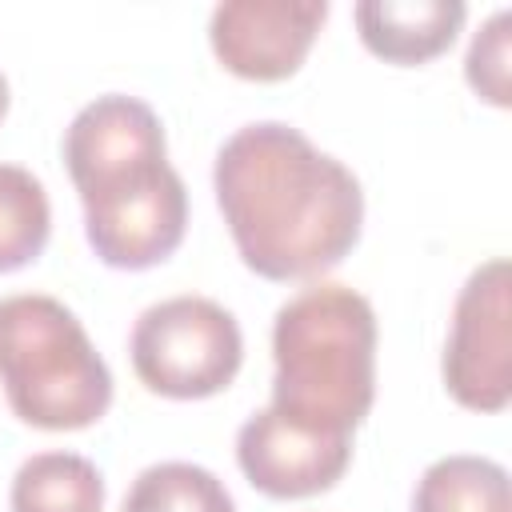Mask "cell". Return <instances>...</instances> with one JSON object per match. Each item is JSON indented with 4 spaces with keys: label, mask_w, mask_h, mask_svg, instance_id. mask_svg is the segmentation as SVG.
Masks as SVG:
<instances>
[{
    "label": "cell",
    "mask_w": 512,
    "mask_h": 512,
    "mask_svg": "<svg viewBox=\"0 0 512 512\" xmlns=\"http://www.w3.org/2000/svg\"><path fill=\"white\" fill-rule=\"evenodd\" d=\"M12 512H104V476L80 452L28 456L8 492Z\"/></svg>",
    "instance_id": "30bf717a"
},
{
    "label": "cell",
    "mask_w": 512,
    "mask_h": 512,
    "mask_svg": "<svg viewBox=\"0 0 512 512\" xmlns=\"http://www.w3.org/2000/svg\"><path fill=\"white\" fill-rule=\"evenodd\" d=\"M64 164L100 264L144 272L180 248L188 192L168 164L164 124L144 100L108 92L84 104L64 132Z\"/></svg>",
    "instance_id": "7a4b0ae2"
},
{
    "label": "cell",
    "mask_w": 512,
    "mask_h": 512,
    "mask_svg": "<svg viewBox=\"0 0 512 512\" xmlns=\"http://www.w3.org/2000/svg\"><path fill=\"white\" fill-rule=\"evenodd\" d=\"M272 408L352 436L376 400V312L348 284H312L272 324Z\"/></svg>",
    "instance_id": "3957f363"
},
{
    "label": "cell",
    "mask_w": 512,
    "mask_h": 512,
    "mask_svg": "<svg viewBox=\"0 0 512 512\" xmlns=\"http://www.w3.org/2000/svg\"><path fill=\"white\" fill-rule=\"evenodd\" d=\"M8 116V80L0 76V120Z\"/></svg>",
    "instance_id": "9a60e30c"
},
{
    "label": "cell",
    "mask_w": 512,
    "mask_h": 512,
    "mask_svg": "<svg viewBox=\"0 0 512 512\" xmlns=\"http://www.w3.org/2000/svg\"><path fill=\"white\" fill-rule=\"evenodd\" d=\"M324 20V0H228L212 8L208 44L232 76L276 84L304 64Z\"/></svg>",
    "instance_id": "52a82bcc"
},
{
    "label": "cell",
    "mask_w": 512,
    "mask_h": 512,
    "mask_svg": "<svg viewBox=\"0 0 512 512\" xmlns=\"http://www.w3.org/2000/svg\"><path fill=\"white\" fill-rule=\"evenodd\" d=\"M352 460V436L308 428L280 408L252 412L236 432V464L248 484L272 500H304L328 492Z\"/></svg>",
    "instance_id": "ba28073f"
},
{
    "label": "cell",
    "mask_w": 512,
    "mask_h": 512,
    "mask_svg": "<svg viewBox=\"0 0 512 512\" xmlns=\"http://www.w3.org/2000/svg\"><path fill=\"white\" fill-rule=\"evenodd\" d=\"M412 512H512L508 472L488 456H444L416 480Z\"/></svg>",
    "instance_id": "8fae6325"
},
{
    "label": "cell",
    "mask_w": 512,
    "mask_h": 512,
    "mask_svg": "<svg viewBox=\"0 0 512 512\" xmlns=\"http://www.w3.org/2000/svg\"><path fill=\"white\" fill-rule=\"evenodd\" d=\"M468 8L460 0H364L356 28L372 56L388 64H424L452 48Z\"/></svg>",
    "instance_id": "9c48e42d"
},
{
    "label": "cell",
    "mask_w": 512,
    "mask_h": 512,
    "mask_svg": "<svg viewBox=\"0 0 512 512\" xmlns=\"http://www.w3.org/2000/svg\"><path fill=\"white\" fill-rule=\"evenodd\" d=\"M212 188L240 260L264 280L324 276L360 240V180L292 124L236 128L216 152Z\"/></svg>",
    "instance_id": "6da1fadb"
},
{
    "label": "cell",
    "mask_w": 512,
    "mask_h": 512,
    "mask_svg": "<svg viewBox=\"0 0 512 512\" xmlns=\"http://www.w3.org/2000/svg\"><path fill=\"white\" fill-rule=\"evenodd\" d=\"M124 512H236V504L216 472L188 460H164L132 480Z\"/></svg>",
    "instance_id": "4fadbf2b"
},
{
    "label": "cell",
    "mask_w": 512,
    "mask_h": 512,
    "mask_svg": "<svg viewBox=\"0 0 512 512\" xmlns=\"http://www.w3.org/2000/svg\"><path fill=\"white\" fill-rule=\"evenodd\" d=\"M140 384L168 400L224 392L244 360V336L228 308L208 296H172L140 312L128 340Z\"/></svg>",
    "instance_id": "5b68a950"
},
{
    "label": "cell",
    "mask_w": 512,
    "mask_h": 512,
    "mask_svg": "<svg viewBox=\"0 0 512 512\" xmlns=\"http://www.w3.org/2000/svg\"><path fill=\"white\" fill-rule=\"evenodd\" d=\"M0 384L8 408L44 432L88 428L112 404V372L84 324L40 292L0 300Z\"/></svg>",
    "instance_id": "277c9868"
},
{
    "label": "cell",
    "mask_w": 512,
    "mask_h": 512,
    "mask_svg": "<svg viewBox=\"0 0 512 512\" xmlns=\"http://www.w3.org/2000/svg\"><path fill=\"white\" fill-rule=\"evenodd\" d=\"M508 260H484L460 288L444 344V388L460 408L504 412L512 400V304Z\"/></svg>",
    "instance_id": "8992f818"
},
{
    "label": "cell",
    "mask_w": 512,
    "mask_h": 512,
    "mask_svg": "<svg viewBox=\"0 0 512 512\" xmlns=\"http://www.w3.org/2000/svg\"><path fill=\"white\" fill-rule=\"evenodd\" d=\"M508 24H512V12H496L472 36V48L464 60V76L476 88V96L496 104V108L512 104V92H508Z\"/></svg>",
    "instance_id": "5bb4252c"
},
{
    "label": "cell",
    "mask_w": 512,
    "mask_h": 512,
    "mask_svg": "<svg viewBox=\"0 0 512 512\" xmlns=\"http://www.w3.org/2000/svg\"><path fill=\"white\" fill-rule=\"evenodd\" d=\"M52 232V208L44 184L20 168L0 164V272L32 264Z\"/></svg>",
    "instance_id": "7c38bea8"
}]
</instances>
